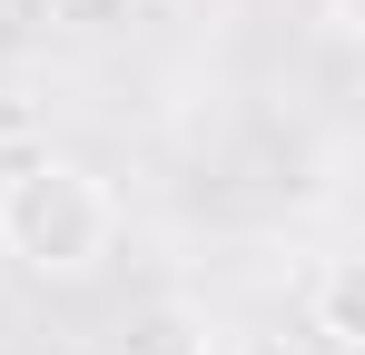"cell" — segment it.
<instances>
[{"label": "cell", "mask_w": 365, "mask_h": 355, "mask_svg": "<svg viewBox=\"0 0 365 355\" xmlns=\"http://www.w3.org/2000/svg\"><path fill=\"white\" fill-rule=\"evenodd\" d=\"M0 257L40 287H79L119 257V187L89 168V158H20L0 178Z\"/></svg>", "instance_id": "cell-1"}, {"label": "cell", "mask_w": 365, "mask_h": 355, "mask_svg": "<svg viewBox=\"0 0 365 355\" xmlns=\"http://www.w3.org/2000/svg\"><path fill=\"white\" fill-rule=\"evenodd\" d=\"M306 316H316V346L326 355H365V267L356 257H326V267H316Z\"/></svg>", "instance_id": "cell-2"}, {"label": "cell", "mask_w": 365, "mask_h": 355, "mask_svg": "<svg viewBox=\"0 0 365 355\" xmlns=\"http://www.w3.org/2000/svg\"><path fill=\"white\" fill-rule=\"evenodd\" d=\"M207 355H306L297 336H227V346H207Z\"/></svg>", "instance_id": "cell-3"}]
</instances>
